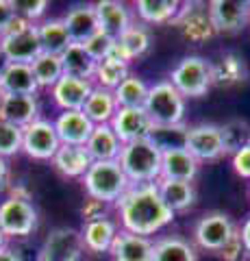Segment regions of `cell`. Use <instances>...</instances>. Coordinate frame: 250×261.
Instances as JSON below:
<instances>
[{
    "label": "cell",
    "instance_id": "obj_4",
    "mask_svg": "<svg viewBox=\"0 0 250 261\" xmlns=\"http://www.w3.org/2000/svg\"><path fill=\"white\" fill-rule=\"evenodd\" d=\"M168 81L185 100L187 98H200L213 87V63L198 55L183 57L174 65Z\"/></svg>",
    "mask_w": 250,
    "mask_h": 261
},
{
    "label": "cell",
    "instance_id": "obj_15",
    "mask_svg": "<svg viewBox=\"0 0 250 261\" xmlns=\"http://www.w3.org/2000/svg\"><path fill=\"white\" fill-rule=\"evenodd\" d=\"M150 48V33L144 24H137L133 22L122 35L116 37V44L111 48V55L109 57H116V59L124 61V63H131L135 61L137 57L146 55Z\"/></svg>",
    "mask_w": 250,
    "mask_h": 261
},
{
    "label": "cell",
    "instance_id": "obj_7",
    "mask_svg": "<svg viewBox=\"0 0 250 261\" xmlns=\"http://www.w3.org/2000/svg\"><path fill=\"white\" fill-rule=\"evenodd\" d=\"M0 228L9 238H29L37 228V209L31 200L13 198L0 202Z\"/></svg>",
    "mask_w": 250,
    "mask_h": 261
},
{
    "label": "cell",
    "instance_id": "obj_33",
    "mask_svg": "<svg viewBox=\"0 0 250 261\" xmlns=\"http://www.w3.org/2000/svg\"><path fill=\"white\" fill-rule=\"evenodd\" d=\"M61 65H63V76H72V79L92 81L96 72V61L87 55V50L80 44H72L61 55Z\"/></svg>",
    "mask_w": 250,
    "mask_h": 261
},
{
    "label": "cell",
    "instance_id": "obj_32",
    "mask_svg": "<svg viewBox=\"0 0 250 261\" xmlns=\"http://www.w3.org/2000/svg\"><path fill=\"white\" fill-rule=\"evenodd\" d=\"M152 261H198V252L191 242L179 235H170V238L155 242Z\"/></svg>",
    "mask_w": 250,
    "mask_h": 261
},
{
    "label": "cell",
    "instance_id": "obj_53",
    "mask_svg": "<svg viewBox=\"0 0 250 261\" xmlns=\"http://www.w3.org/2000/svg\"><path fill=\"white\" fill-rule=\"evenodd\" d=\"M248 192H250V187H248Z\"/></svg>",
    "mask_w": 250,
    "mask_h": 261
},
{
    "label": "cell",
    "instance_id": "obj_16",
    "mask_svg": "<svg viewBox=\"0 0 250 261\" xmlns=\"http://www.w3.org/2000/svg\"><path fill=\"white\" fill-rule=\"evenodd\" d=\"M52 124L61 144L68 146H85L94 130V124L83 111H61Z\"/></svg>",
    "mask_w": 250,
    "mask_h": 261
},
{
    "label": "cell",
    "instance_id": "obj_50",
    "mask_svg": "<svg viewBox=\"0 0 250 261\" xmlns=\"http://www.w3.org/2000/svg\"><path fill=\"white\" fill-rule=\"evenodd\" d=\"M5 98H7V92L3 89V85H0V113H3V105H5Z\"/></svg>",
    "mask_w": 250,
    "mask_h": 261
},
{
    "label": "cell",
    "instance_id": "obj_21",
    "mask_svg": "<svg viewBox=\"0 0 250 261\" xmlns=\"http://www.w3.org/2000/svg\"><path fill=\"white\" fill-rule=\"evenodd\" d=\"M63 22H66V29L70 33L72 44H80V46L100 31L94 5H76V7H72V9L66 13Z\"/></svg>",
    "mask_w": 250,
    "mask_h": 261
},
{
    "label": "cell",
    "instance_id": "obj_13",
    "mask_svg": "<svg viewBox=\"0 0 250 261\" xmlns=\"http://www.w3.org/2000/svg\"><path fill=\"white\" fill-rule=\"evenodd\" d=\"M109 126L114 128L118 140L124 146V144H131V142H137V140H146V137L150 135L152 122H150L148 113L144 107H137V109H122L120 107Z\"/></svg>",
    "mask_w": 250,
    "mask_h": 261
},
{
    "label": "cell",
    "instance_id": "obj_2",
    "mask_svg": "<svg viewBox=\"0 0 250 261\" xmlns=\"http://www.w3.org/2000/svg\"><path fill=\"white\" fill-rule=\"evenodd\" d=\"M118 163L124 170L131 185H148L161 178V150L148 137L124 144Z\"/></svg>",
    "mask_w": 250,
    "mask_h": 261
},
{
    "label": "cell",
    "instance_id": "obj_52",
    "mask_svg": "<svg viewBox=\"0 0 250 261\" xmlns=\"http://www.w3.org/2000/svg\"><path fill=\"white\" fill-rule=\"evenodd\" d=\"M241 261H250V255H248V252H246V257H244V259H241Z\"/></svg>",
    "mask_w": 250,
    "mask_h": 261
},
{
    "label": "cell",
    "instance_id": "obj_22",
    "mask_svg": "<svg viewBox=\"0 0 250 261\" xmlns=\"http://www.w3.org/2000/svg\"><path fill=\"white\" fill-rule=\"evenodd\" d=\"M92 157L85 150V146H68L61 144V148L57 154L52 157V166L54 170L66 176V178H83L85 172L92 168Z\"/></svg>",
    "mask_w": 250,
    "mask_h": 261
},
{
    "label": "cell",
    "instance_id": "obj_42",
    "mask_svg": "<svg viewBox=\"0 0 250 261\" xmlns=\"http://www.w3.org/2000/svg\"><path fill=\"white\" fill-rule=\"evenodd\" d=\"M217 255H220L224 261H241L246 257V248H244V242H241L239 228L231 235V240L217 250Z\"/></svg>",
    "mask_w": 250,
    "mask_h": 261
},
{
    "label": "cell",
    "instance_id": "obj_5",
    "mask_svg": "<svg viewBox=\"0 0 250 261\" xmlns=\"http://www.w3.org/2000/svg\"><path fill=\"white\" fill-rule=\"evenodd\" d=\"M0 46L7 55L9 63H26L31 65L39 55H42V44H39L37 24L13 15L9 27L0 35Z\"/></svg>",
    "mask_w": 250,
    "mask_h": 261
},
{
    "label": "cell",
    "instance_id": "obj_35",
    "mask_svg": "<svg viewBox=\"0 0 250 261\" xmlns=\"http://www.w3.org/2000/svg\"><path fill=\"white\" fill-rule=\"evenodd\" d=\"M128 74H131V72H128V63L116 59V57H107V59L96 63V72H94L92 83L114 92Z\"/></svg>",
    "mask_w": 250,
    "mask_h": 261
},
{
    "label": "cell",
    "instance_id": "obj_46",
    "mask_svg": "<svg viewBox=\"0 0 250 261\" xmlns=\"http://www.w3.org/2000/svg\"><path fill=\"white\" fill-rule=\"evenodd\" d=\"M9 176H11V170H9V161L5 157H0V190L9 187Z\"/></svg>",
    "mask_w": 250,
    "mask_h": 261
},
{
    "label": "cell",
    "instance_id": "obj_12",
    "mask_svg": "<svg viewBox=\"0 0 250 261\" xmlns=\"http://www.w3.org/2000/svg\"><path fill=\"white\" fill-rule=\"evenodd\" d=\"M215 33H239L250 22V3L241 0H211L207 5Z\"/></svg>",
    "mask_w": 250,
    "mask_h": 261
},
{
    "label": "cell",
    "instance_id": "obj_47",
    "mask_svg": "<svg viewBox=\"0 0 250 261\" xmlns=\"http://www.w3.org/2000/svg\"><path fill=\"white\" fill-rule=\"evenodd\" d=\"M239 235H241V242H244V248H246V252L250 255V218L246 220L244 224H241V228H239Z\"/></svg>",
    "mask_w": 250,
    "mask_h": 261
},
{
    "label": "cell",
    "instance_id": "obj_6",
    "mask_svg": "<svg viewBox=\"0 0 250 261\" xmlns=\"http://www.w3.org/2000/svg\"><path fill=\"white\" fill-rule=\"evenodd\" d=\"M152 126H174L183 124L185 118V98L172 87L170 81H159L148 87V96L144 102Z\"/></svg>",
    "mask_w": 250,
    "mask_h": 261
},
{
    "label": "cell",
    "instance_id": "obj_8",
    "mask_svg": "<svg viewBox=\"0 0 250 261\" xmlns=\"http://www.w3.org/2000/svg\"><path fill=\"white\" fill-rule=\"evenodd\" d=\"M59 148H61V140L50 120L37 118L33 124L22 128V150L31 159L52 161V157L57 154Z\"/></svg>",
    "mask_w": 250,
    "mask_h": 261
},
{
    "label": "cell",
    "instance_id": "obj_38",
    "mask_svg": "<svg viewBox=\"0 0 250 261\" xmlns=\"http://www.w3.org/2000/svg\"><path fill=\"white\" fill-rule=\"evenodd\" d=\"M185 133H187V124H174V126H152L148 140L157 144V148L163 150H174V148H185Z\"/></svg>",
    "mask_w": 250,
    "mask_h": 261
},
{
    "label": "cell",
    "instance_id": "obj_20",
    "mask_svg": "<svg viewBox=\"0 0 250 261\" xmlns=\"http://www.w3.org/2000/svg\"><path fill=\"white\" fill-rule=\"evenodd\" d=\"M196 174H198V161L185 148L161 152V178L191 183L196 178Z\"/></svg>",
    "mask_w": 250,
    "mask_h": 261
},
{
    "label": "cell",
    "instance_id": "obj_31",
    "mask_svg": "<svg viewBox=\"0 0 250 261\" xmlns=\"http://www.w3.org/2000/svg\"><path fill=\"white\" fill-rule=\"evenodd\" d=\"M135 11L144 24H170L179 18L181 3L179 0H137Z\"/></svg>",
    "mask_w": 250,
    "mask_h": 261
},
{
    "label": "cell",
    "instance_id": "obj_24",
    "mask_svg": "<svg viewBox=\"0 0 250 261\" xmlns=\"http://www.w3.org/2000/svg\"><path fill=\"white\" fill-rule=\"evenodd\" d=\"M85 150L90 152L92 161H118L120 152H122V142L118 140V135L109 124H98L94 126L90 140L85 144Z\"/></svg>",
    "mask_w": 250,
    "mask_h": 261
},
{
    "label": "cell",
    "instance_id": "obj_43",
    "mask_svg": "<svg viewBox=\"0 0 250 261\" xmlns=\"http://www.w3.org/2000/svg\"><path fill=\"white\" fill-rule=\"evenodd\" d=\"M107 209H109L107 202H100V200H96V198H87L85 205L80 207V216H83V222H92V220L107 218Z\"/></svg>",
    "mask_w": 250,
    "mask_h": 261
},
{
    "label": "cell",
    "instance_id": "obj_19",
    "mask_svg": "<svg viewBox=\"0 0 250 261\" xmlns=\"http://www.w3.org/2000/svg\"><path fill=\"white\" fill-rule=\"evenodd\" d=\"M94 9L100 31L109 33L111 37H120L133 24L131 9L120 0H100V3L94 5Z\"/></svg>",
    "mask_w": 250,
    "mask_h": 261
},
{
    "label": "cell",
    "instance_id": "obj_18",
    "mask_svg": "<svg viewBox=\"0 0 250 261\" xmlns=\"http://www.w3.org/2000/svg\"><path fill=\"white\" fill-rule=\"evenodd\" d=\"M152 246L155 242L150 238L133 235L120 228L109 248V255L114 261H152Z\"/></svg>",
    "mask_w": 250,
    "mask_h": 261
},
{
    "label": "cell",
    "instance_id": "obj_11",
    "mask_svg": "<svg viewBox=\"0 0 250 261\" xmlns=\"http://www.w3.org/2000/svg\"><path fill=\"white\" fill-rule=\"evenodd\" d=\"M83 238L80 231L70 226H59L48 233L39 261H83Z\"/></svg>",
    "mask_w": 250,
    "mask_h": 261
},
{
    "label": "cell",
    "instance_id": "obj_29",
    "mask_svg": "<svg viewBox=\"0 0 250 261\" xmlns=\"http://www.w3.org/2000/svg\"><path fill=\"white\" fill-rule=\"evenodd\" d=\"M37 33H39V44H42V53L48 55H63L72 46L70 33L66 29L63 18H50V20H42L37 24Z\"/></svg>",
    "mask_w": 250,
    "mask_h": 261
},
{
    "label": "cell",
    "instance_id": "obj_37",
    "mask_svg": "<svg viewBox=\"0 0 250 261\" xmlns=\"http://www.w3.org/2000/svg\"><path fill=\"white\" fill-rule=\"evenodd\" d=\"M220 133H222L224 154H231V157L250 144V124L246 120H229L227 124L220 126Z\"/></svg>",
    "mask_w": 250,
    "mask_h": 261
},
{
    "label": "cell",
    "instance_id": "obj_17",
    "mask_svg": "<svg viewBox=\"0 0 250 261\" xmlns=\"http://www.w3.org/2000/svg\"><path fill=\"white\" fill-rule=\"evenodd\" d=\"M174 24H179L183 35L196 44H203L215 35V29H213L207 9H196L193 3L181 5V13H179V18H176Z\"/></svg>",
    "mask_w": 250,
    "mask_h": 261
},
{
    "label": "cell",
    "instance_id": "obj_51",
    "mask_svg": "<svg viewBox=\"0 0 250 261\" xmlns=\"http://www.w3.org/2000/svg\"><path fill=\"white\" fill-rule=\"evenodd\" d=\"M7 246V235L3 233V228H0V250H3Z\"/></svg>",
    "mask_w": 250,
    "mask_h": 261
},
{
    "label": "cell",
    "instance_id": "obj_27",
    "mask_svg": "<svg viewBox=\"0 0 250 261\" xmlns=\"http://www.w3.org/2000/svg\"><path fill=\"white\" fill-rule=\"evenodd\" d=\"M0 85L7 96H37L39 92L33 70L26 63H9V68L0 79Z\"/></svg>",
    "mask_w": 250,
    "mask_h": 261
},
{
    "label": "cell",
    "instance_id": "obj_44",
    "mask_svg": "<svg viewBox=\"0 0 250 261\" xmlns=\"http://www.w3.org/2000/svg\"><path fill=\"white\" fill-rule=\"evenodd\" d=\"M233 170H235L237 176L250 181V144L233 154Z\"/></svg>",
    "mask_w": 250,
    "mask_h": 261
},
{
    "label": "cell",
    "instance_id": "obj_25",
    "mask_svg": "<svg viewBox=\"0 0 250 261\" xmlns=\"http://www.w3.org/2000/svg\"><path fill=\"white\" fill-rule=\"evenodd\" d=\"M39 118V100L37 96H7L3 105L0 120L24 128Z\"/></svg>",
    "mask_w": 250,
    "mask_h": 261
},
{
    "label": "cell",
    "instance_id": "obj_48",
    "mask_svg": "<svg viewBox=\"0 0 250 261\" xmlns=\"http://www.w3.org/2000/svg\"><path fill=\"white\" fill-rule=\"evenodd\" d=\"M0 261H22V259L18 257V252H15V250L5 246L3 250H0Z\"/></svg>",
    "mask_w": 250,
    "mask_h": 261
},
{
    "label": "cell",
    "instance_id": "obj_3",
    "mask_svg": "<svg viewBox=\"0 0 250 261\" xmlns=\"http://www.w3.org/2000/svg\"><path fill=\"white\" fill-rule=\"evenodd\" d=\"M80 181H83L87 198H96L107 205H116L131 187V181L126 178L118 161H94Z\"/></svg>",
    "mask_w": 250,
    "mask_h": 261
},
{
    "label": "cell",
    "instance_id": "obj_14",
    "mask_svg": "<svg viewBox=\"0 0 250 261\" xmlns=\"http://www.w3.org/2000/svg\"><path fill=\"white\" fill-rule=\"evenodd\" d=\"M92 89H94L92 81L61 76L57 81V85L50 89V96L61 111H83Z\"/></svg>",
    "mask_w": 250,
    "mask_h": 261
},
{
    "label": "cell",
    "instance_id": "obj_10",
    "mask_svg": "<svg viewBox=\"0 0 250 261\" xmlns=\"http://www.w3.org/2000/svg\"><path fill=\"white\" fill-rule=\"evenodd\" d=\"M235 231H237V226L229 214H224V211H211V214H205L196 222L193 242H196L200 248L217 252L231 240V235Z\"/></svg>",
    "mask_w": 250,
    "mask_h": 261
},
{
    "label": "cell",
    "instance_id": "obj_39",
    "mask_svg": "<svg viewBox=\"0 0 250 261\" xmlns=\"http://www.w3.org/2000/svg\"><path fill=\"white\" fill-rule=\"evenodd\" d=\"M22 150V128L0 120V157L9 159Z\"/></svg>",
    "mask_w": 250,
    "mask_h": 261
},
{
    "label": "cell",
    "instance_id": "obj_45",
    "mask_svg": "<svg viewBox=\"0 0 250 261\" xmlns=\"http://www.w3.org/2000/svg\"><path fill=\"white\" fill-rule=\"evenodd\" d=\"M13 3L11 0H0V35L5 33V29L9 27V22L13 20Z\"/></svg>",
    "mask_w": 250,
    "mask_h": 261
},
{
    "label": "cell",
    "instance_id": "obj_49",
    "mask_svg": "<svg viewBox=\"0 0 250 261\" xmlns=\"http://www.w3.org/2000/svg\"><path fill=\"white\" fill-rule=\"evenodd\" d=\"M9 68V59H7V55H5V50H3V46H0V79H3V74H5V70Z\"/></svg>",
    "mask_w": 250,
    "mask_h": 261
},
{
    "label": "cell",
    "instance_id": "obj_41",
    "mask_svg": "<svg viewBox=\"0 0 250 261\" xmlns=\"http://www.w3.org/2000/svg\"><path fill=\"white\" fill-rule=\"evenodd\" d=\"M11 3H13L15 15H20V18L33 24L42 22V18L48 11V0H11Z\"/></svg>",
    "mask_w": 250,
    "mask_h": 261
},
{
    "label": "cell",
    "instance_id": "obj_9",
    "mask_svg": "<svg viewBox=\"0 0 250 261\" xmlns=\"http://www.w3.org/2000/svg\"><path fill=\"white\" fill-rule=\"evenodd\" d=\"M185 150L198 163L200 161H215V159L224 157L220 124L203 122V124L187 126V133H185Z\"/></svg>",
    "mask_w": 250,
    "mask_h": 261
},
{
    "label": "cell",
    "instance_id": "obj_23",
    "mask_svg": "<svg viewBox=\"0 0 250 261\" xmlns=\"http://www.w3.org/2000/svg\"><path fill=\"white\" fill-rule=\"evenodd\" d=\"M118 231H120V228H118V224L111 218H100V220L85 222L83 231H80L85 250L96 252V255L109 252V248H111V244H114Z\"/></svg>",
    "mask_w": 250,
    "mask_h": 261
},
{
    "label": "cell",
    "instance_id": "obj_28",
    "mask_svg": "<svg viewBox=\"0 0 250 261\" xmlns=\"http://www.w3.org/2000/svg\"><path fill=\"white\" fill-rule=\"evenodd\" d=\"M118 102H116V96L111 89H104V87H98L94 85L90 98H87L85 107H83V113L94 126L98 124H111V120L118 113Z\"/></svg>",
    "mask_w": 250,
    "mask_h": 261
},
{
    "label": "cell",
    "instance_id": "obj_34",
    "mask_svg": "<svg viewBox=\"0 0 250 261\" xmlns=\"http://www.w3.org/2000/svg\"><path fill=\"white\" fill-rule=\"evenodd\" d=\"M148 87L150 85H146V81H144V79H140L137 74H128L122 83L114 89L118 107H122V109L144 107L146 96H148Z\"/></svg>",
    "mask_w": 250,
    "mask_h": 261
},
{
    "label": "cell",
    "instance_id": "obj_1",
    "mask_svg": "<svg viewBox=\"0 0 250 261\" xmlns=\"http://www.w3.org/2000/svg\"><path fill=\"white\" fill-rule=\"evenodd\" d=\"M116 209L122 231L142 235V238L159 233L174 220V211L168 209V205L161 200L157 183L131 185L116 202Z\"/></svg>",
    "mask_w": 250,
    "mask_h": 261
},
{
    "label": "cell",
    "instance_id": "obj_40",
    "mask_svg": "<svg viewBox=\"0 0 250 261\" xmlns=\"http://www.w3.org/2000/svg\"><path fill=\"white\" fill-rule=\"evenodd\" d=\"M114 44H116V37H111L109 33H104V31H98L94 37H90L83 44V48L87 50V55H90L92 59L98 63V61L107 59V57L111 55V48H114Z\"/></svg>",
    "mask_w": 250,
    "mask_h": 261
},
{
    "label": "cell",
    "instance_id": "obj_26",
    "mask_svg": "<svg viewBox=\"0 0 250 261\" xmlns=\"http://www.w3.org/2000/svg\"><path fill=\"white\" fill-rule=\"evenodd\" d=\"M250 76L246 59L237 53H224L222 59L213 63V85L217 87H235L246 83Z\"/></svg>",
    "mask_w": 250,
    "mask_h": 261
},
{
    "label": "cell",
    "instance_id": "obj_36",
    "mask_svg": "<svg viewBox=\"0 0 250 261\" xmlns=\"http://www.w3.org/2000/svg\"><path fill=\"white\" fill-rule=\"evenodd\" d=\"M31 70H33L39 89H52L54 85H57V81L63 76L61 57L42 53L33 63H31Z\"/></svg>",
    "mask_w": 250,
    "mask_h": 261
},
{
    "label": "cell",
    "instance_id": "obj_30",
    "mask_svg": "<svg viewBox=\"0 0 250 261\" xmlns=\"http://www.w3.org/2000/svg\"><path fill=\"white\" fill-rule=\"evenodd\" d=\"M157 190L161 194V200L168 205V209L174 211V216L181 214V211H187L189 207H193V202H196V190H193L191 183L159 178Z\"/></svg>",
    "mask_w": 250,
    "mask_h": 261
}]
</instances>
